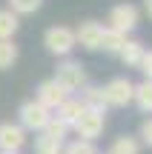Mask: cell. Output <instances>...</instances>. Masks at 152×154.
<instances>
[{
	"label": "cell",
	"instance_id": "obj_8",
	"mask_svg": "<svg viewBox=\"0 0 152 154\" xmlns=\"http://www.w3.org/2000/svg\"><path fill=\"white\" fill-rule=\"evenodd\" d=\"M23 146H26V131L20 123H0V151L20 154Z\"/></svg>",
	"mask_w": 152,
	"mask_h": 154
},
{
	"label": "cell",
	"instance_id": "obj_14",
	"mask_svg": "<svg viewBox=\"0 0 152 154\" xmlns=\"http://www.w3.org/2000/svg\"><path fill=\"white\" fill-rule=\"evenodd\" d=\"M132 103L144 111V114H152V80H141L135 86V97Z\"/></svg>",
	"mask_w": 152,
	"mask_h": 154
},
{
	"label": "cell",
	"instance_id": "obj_4",
	"mask_svg": "<svg viewBox=\"0 0 152 154\" xmlns=\"http://www.w3.org/2000/svg\"><path fill=\"white\" fill-rule=\"evenodd\" d=\"M103 94H106V103L115 106V109H126L135 97V83L129 77H112V80L103 86Z\"/></svg>",
	"mask_w": 152,
	"mask_h": 154
},
{
	"label": "cell",
	"instance_id": "obj_12",
	"mask_svg": "<svg viewBox=\"0 0 152 154\" xmlns=\"http://www.w3.org/2000/svg\"><path fill=\"white\" fill-rule=\"evenodd\" d=\"M144 43L141 40H126V46L121 49V60H124L126 69H138L141 66V57H144Z\"/></svg>",
	"mask_w": 152,
	"mask_h": 154
},
{
	"label": "cell",
	"instance_id": "obj_1",
	"mask_svg": "<svg viewBox=\"0 0 152 154\" xmlns=\"http://www.w3.org/2000/svg\"><path fill=\"white\" fill-rule=\"evenodd\" d=\"M52 80H55L66 94L80 91V88L89 83V80H86V69H83V63H80V60H69V57H66L63 63H57L55 77H52Z\"/></svg>",
	"mask_w": 152,
	"mask_h": 154
},
{
	"label": "cell",
	"instance_id": "obj_11",
	"mask_svg": "<svg viewBox=\"0 0 152 154\" xmlns=\"http://www.w3.org/2000/svg\"><path fill=\"white\" fill-rule=\"evenodd\" d=\"M80 103H83L86 111H101V114H106L109 103H106V94H103V86H92V83H86L83 88H80Z\"/></svg>",
	"mask_w": 152,
	"mask_h": 154
},
{
	"label": "cell",
	"instance_id": "obj_17",
	"mask_svg": "<svg viewBox=\"0 0 152 154\" xmlns=\"http://www.w3.org/2000/svg\"><path fill=\"white\" fill-rule=\"evenodd\" d=\"M17 46L15 40H0V72H9L11 66L17 63Z\"/></svg>",
	"mask_w": 152,
	"mask_h": 154
},
{
	"label": "cell",
	"instance_id": "obj_20",
	"mask_svg": "<svg viewBox=\"0 0 152 154\" xmlns=\"http://www.w3.org/2000/svg\"><path fill=\"white\" fill-rule=\"evenodd\" d=\"M40 6H43V0H9V9L15 11L17 17L20 14H34Z\"/></svg>",
	"mask_w": 152,
	"mask_h": 154
},
{
	"label": "cell",
	"instance_id": "obj_24",
	"mask_svg": "<svg viewBox=\"0 0 152 154\" xmlns=\"http://www.w3.org/2000/svg\"><path fill=\"white\" fill-rule=\"evenodd\" d=\"M144 11H147V17L152 20V0H144Z\"/></svg>",
	"mask_w": 152,
	"mask_h": 154
},
{
	"label": "cell",
	"instance_id": "obj_3",
	"mask_svg": "<svg viewBox=\"0 0 152 154\" xmlns=\"http://www.w3.org/2000/svg\"><path fill=\"white\" fill-rule=\"evenodd\" d=\"M17 120H20L23 131H43L46 123L52 120V111L46 109V106H40L37 100H26V103L17 109Z\"/></svg>",
	"mask_w": 152,
	"mask_h": 154
},
{
	"label": "cell",
	"instance_id": "obj_7",
	"mask_svg": "<svg viewBox=\"0 0 152 154\" xmlns=\"http://www.w3.org/2000/svg\"><path fill=\"white\" fill-rule=\"evenodd\" d=\"M103 40V26L98 20H83L78 29H75V43L83 46L86 51H98Z\"/></svg>",
	"mask_w": 152,
	"mask_h": 154
},
{
	"label": "cell",
	"instance_id": "obj_5",
	"mask_svg": "<svg viewBox=\"0 0 152 154\" xmlns=\"http://www.w3.org/2000/svg\"><path fill=\"white\" fill-rule=\"evenodd\" d=\"M138 20H141L138 6L118 3V6H112V11H109V26L106 29H115V32H121V34H129L132 29L138 26Z\"/></svg>",
	"mask_w": 152,
	"mask_h": 154
},
{
	"label": "cell",
	"instance_id": "obj_2",
	"mask_svg": "<svg viewBox=\"0 0 152 154\" xmlns=\"http://www.w3.org/2000/svg\"><path fill=\"white\" fill-rule=\"evenodd\" d=\"M43 46H46V51L55 54V57H69L72 49L78 46V43H75V29H69V26H52V29H46Z\"/></svg>",
	"mask_w": 152,
	"mask_h": 154
},
{
	"label": "cell",
	"instance_id": "obj_16",
	"mask_svg": "<svg viewBox=\"0 0 152 154\" xmlns=\"http://www.w3.org/2000/svg\"><path fill=\"white\" fill-rule=\"evenodd\" d=\"M109 154H141V140L129 137V134H121V137H115Z\"/></svg>",
	"mask_w": 152,
	"mask_h": 154
},
{
	"label": "cell",
	"instance_id": "obj_21",
	"mask_svg": "<svg viewBox=\"0 0 152 154\" xmlns=\"http://www.w3.org/2000/svg\"><path fill=\"white\" fill-rule=\"evenodd\" d=\"M63 154H98V149L89 140H72V143L63 146Z\"/></svg>",
	"mask_w": 152,
	"mask_h": 154
},
{
	"label": "cell",
	"instance_id": "obj_19",
	"mask_svg": "<svg viewBox=\"0 0 152 154\" xmlns=\"http://www.w3.org/2000/svg\"><path fill=\"white\" fill-rule=\"evenodd\" d=\"M69 131H72V128H69V126H63V123H60V120H55V117H52V120L46 123V128H43V134H46V137L57 140V143H66Z\"/></svg>",
	"mask_w": 152,
	"mask_h": 154
},
{
	"label": "cell",
	"instance_id": "obj_10",
	"mask_svg": "<svg viewBox=\"0 0 152 154\" xmlns=\"http://www.w3.org/2000/svg\"><path fill=\"white\" fill-rule=\"evenodd\" d=\"M83 111H86V109H83V103H80V97L69 94V97H66V100H63V103L55 109V114H52V117H55V120H60L63 126H69V128H72L75 123L80 120V114H83Z\"/></svg>",
	"mask_w": 152,
	"mask_h": 154
},
{
	"label": "cell",
	"instance_id": "obj_23",
	"mask_svg": "<svg viewBox=\"0 0 152 154\" xmlns=\"http://www.w3.org/2000/svg\"><path fill=\"white\" fill-rule=\"evenodd\" d=\"M144 72V80H152V49L144 51V57H141V66H138Z\"/></svg>",
	"mask_w": 152,
	"mask_h": 154
},
{
	"label": "cell",
	"instance_id": "obj_6",
	"mask_svg": "<svg viewBox=\"0 0 152 154\" xmlns=\"http://www.w3.org/2000/svg\"><path fill=\"white\" fill-rule=\"evenodd\" d=\"M103 128H106V114H101V111H83L80 120L72 126V131L78 134V140L95 143V140L103 134Z\"/></svg>",
	"mask_w": 152,
	"mask_h": 154
},
{
	"label": "cell",
	"instance_id": "obj_25",
	"mask_svg": "<svg viewBox=\"0 0 152 154\" xmlns=\"http://www.w3.org/2000/svg\"><path fill=\"white\" fill-rule=\"evenodd\" d=\"M0 154H11V151H0Z\"/></svg>",
	"mask_w": 152,
	"mask_h": 154
},
{
	"label": "cell",
	"instance_id": "obj_15",
	"mask_svg": "<svg viewBox=\"0 0 152 154\" xmlns=\"http://www.w3.org/2000/svg\"><path fill=\"white\" fill-rule=\"evenodd\" d=\"M20 29V20L11 9H0V40H11Z\"/></svg>",
	"mask_w": 152,
	"mask_h": 154
},
{
	"label": "cell",
	"instance_id": "obj_9",
	"mask_svg": "<svg viewBox=\"0 0 152 154\" xmlns=\"http://www.w3.org/2000/svg\"><path fill=\"white\" fill-rule=\"evenodd\" d=\"M66 97H69V94L63 91V88L57 86L55 80H43V83L37 86V91H34V100H37L40 106H46L49 111H55V109H57V106H60Z\"/></svg>",
	"mask_w": 152,
	"mask_h": 154
},
{
	"label": "cell",
	"instance_id": "obj_22",
	"mask_svg": "<svg viewBox=\"0 0 152 154\" xmlns=\"http://www.w3.org/2000/svg\"><path fill=\"white\" fill-rule=\"evenodd\" d=\"M138 137H141L144 146H149V149H152V117H147V120L141 123V134H138Z\"/></svg>",
	"mask_w": 152,
	"mask_h": 154
},
{
	"label": "cell",
	"instance_id": "obj_13",
	"mask_svg": "<svg viewBox=\"0 0 152 154\" xmlns=\"http://www.w3.org/2000/svg\"><path fill=\"white\" fill-rule=\"evenodd\" d=\"M126 34H121V32H115V29H106L103 26V40H101V49L103 51H109V54H121V49L126 46Z\"/></svg>",
	"mask_w": 152,
	"mask_h": 154
},
{
	"label": "cell",
	"instance_id": "obj_18",
	"mask_svg": "<svg viewBox=\"0 0 152 154\" xmlns=\"http://www.w3.org/2000/svg\"><path fill=\"white\" fill-rule=\"evenodd\" d=\"M63 146L66 143H57V140L46 137L43 131L34 137V154H63Z\"/></svg>",
	"mask_w": 152,
	"mask_h": 154
}]
</instances>
